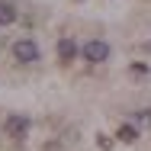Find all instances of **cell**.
Here are the masks:
<instances>
[{"mask_svg": "<svg viewBox=\"0 0 151 151\" xmlns=\"http://www.w3.org/2000/svg\"><path fill=\"white\" fill-rule=\"evenodd\" d=\"M6 135L10 138H26V132H29V119L26 116H19V113H13V116H6Z\"/></svg>", "mask_w": 151, "mask_h": 151, "instance_id": "cell-2", "label": "cell"}, {"mask_svg": "<svg viewBox=\"0 0 151 151\" xmlns=\"http://www.w3.org/2000/svg\"><path fill=\"white\" fill-rule=\"evenodd\" d=\"M84 58L93 61V64L106 61V58H109V45H106V42H100V39H93V42H87V45H84Z\"/></svg>", "mask_w": 151, "mask_h": 151, "instance_id": "cell-3", "label": "cell"}, {"mask_svg": "<svg viewBox=\"0 0 151 151\" xmlns=\"http://www.w3.org/2000/svg\"><path fill=\"white\" fill-rule=\"evenodd\" d=\"M96 145H100L103 151H109L113 148V138H109V135H96Z\"/></svg>", "mask_w": 151, "mask_h": 151, "instance_id": "cell-7", "label": "cell"}, {"mask_svg": "<svg viewBox=\"0 0 151 151\" xmlns=\"http://www.w3.org/2000/svg\"><path fill=\"white\" fill-rule=\"evenodd\" d=\"M13 19H16V10H13L6 0H0V26H10Z\"/></svg>", "mask_w": 151, "mask_h": 151, "instance_id": "cell-6", "label": "cell"}, {"mask_svg": "<svg viewBox=\"0 0 151 151\" xmlns=\"http://www.w3.org/2000/svg\"><path fill=\"white\" fill-rule=\"evenodd\" d=\"M138 122H151V109H138Z\"/></svg>", "mask_w": 151, "mask_h": 151, "instance_id": "cell-8", "label": "cell"}, {"mask_svg": "<svg viewBox=\"0 0 151 151\" xmlns=\"http://www.w3.org/2000/svg\"><path fill=\"white\" fill-rule=\"evenodd\" d=\"M58 58L61 61H74L77 58V42H74V39H61L58 42Z\"/></svg>", "mask_w": 151, "mask_h": 151, "instance_id": "cell-4", "label": "cell"}, {"mask_svg": "<svg viewBox=\"0 0 151 151\" xmlns=\"http://www.w3.org/2000/svg\"><path fill=\"white\" fill-rule=\"evenodd\" d=\"M13 58L23 61V64H32V61H39V45L32 42V39H19L16 45H13Z\"/></svg>", "mask_w": 151, "mask_h": 151, "instance_id": "cell-1", "label": "cell"}, {"mask_svg": "<svg viewBox=\"0 0 151 151\" xmlns=\"http://www.w3.org/2000/svg\"><path fill=\"white\" fill-rule=\"evenodd\" d=\"M116 138H119V142H125V145H132V142H138V129H135V125H119Z\"/></svg>", "mask_w": 151, "mask_h": 151, "instance_id": "cell-5", "label": "cell"}]
</instances>
